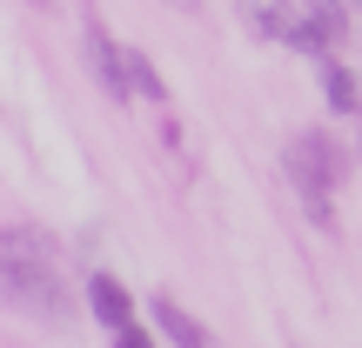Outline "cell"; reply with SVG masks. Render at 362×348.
<instances>
[{
	"mask_svg": "<svg viewBox=\"0 0 362 348\" xmlns=\"http://www.w3.org/2000/svg\"><path fill=\"white\" fill-rule=\"evenodd\" d=\"M296 7H302V20H309L322 40H342V34H349V20H342V0H296Z\"/></svg>",
	"mask_w": 362,
	"mask_h": 348,
	"instance_id": "obj_7",
	"label": "cell"
},
{
	"mask_svg": "<svg viewBox=\"0 0 362 348\" xmlns=\"http://www.w3.org/2000/svg\"><path fill=\"white\" fill-rule=\"evenodd\" d=\"M128 74H134V88H141V94H155V101H161V74L141 61V54H128Z\"/></svg>",
	"mask_w": 362,
	"mask_h": 348,
	"instance_id": "obj_8",
	"label": "cell"
},
{
	"mask_svg": "<svg viewBox=\"0 0 362 348\" xmlns=\"http://www.w3.org/2000/svg\"><path fill=\"white\" fill-rule=\"evenodd\" d=\"M322 94H329V107H336V114H356V107H362L356 74H349V67H336V61H322Z\"/></svg>",
	"mask_w": 362,
	"mask_h": 348,
	"instance_id": "obj_6",
	"label": "cell"
},
{
	"mask_svg": "<svg viewBox=\"0 0 362 348\" xmlns=\"http://www.w3.org/2000/svg\"><path fill=\"white\" fill-rule=\"evenodd\" d=\"M115 348H155V342H148L141 328H121V335H115Z\"/></svg>",
	"mask_w": 362,
	"mask_h": 348,
	"instance_id": "obj_9",
	"label": "cell"
},
{
	"mask_svg": "<svg viewBox=\"0 0 362 348\" xmlns=\"http://www.w3.org/2000/svg\"><path fill=\"white\" fill-rule=\"evenodd\" d=\"M148 315H155V328H161L175 348H215V335H208V328L194 322L181 301H168V295H155V308H148Z\"/></svg>",
	"mask_w": 362,
	"mask_h": 348,
	"instance_id": "obj_5",
	"label": "cell"
},
{
	"mask_svg": "<svg viewBox=\"0 0 362 348\" xmlns=\"http://www.w3.org/2000/svg\"><path fill=\"white\" fill-rule=\"evenodd\" d=\"M27 7H54V0H27Z\"/></svg>",
	"mask_w": 362,
	"mask_h": 348,
	"instance_id": "obj_10",
	"label": "cell"
},
{
	"mask_svg": "<svg viewBox=\"0 0 362 348\" xmlns=\"http://www.w3.org/2000/svg\"><path fill=\"white\" fill-rule=\"evenodd\" d=\"M88 67H94V80L107 88V101H128V88H134V74H128V61H121V47L101 34V27H88Z\"/></svg>",
	"mask_w": 362,
	"mask_h": 348,
	"instance_id": "obj_3",
	"label": "cell"
},
{
	"mask_svg": "<svg viewBox=\"0 0 362 348\" xmlns=\"http://www.w3.org/2000/svg\"><path fill=\"white\" fill-rule=\"evenodd\" d=\"M288 174L302 181V194H309V215L315 221H329V188H336V174H342V161H336V148L322 141V134H296L288 141Z\"/></svg>",
	"mask_w": 362,
	"mask_h": 348,
	"instance_id": "obj_2",
	"label": "cell"
},
{
	"mask_svg": "<svg viewBox=\"0 0 362 348\" xmlns=\"http://www.w3.org/2000/svg\"><path fill=\"white\" fill-rule=\"evenodd\" d=\"M175 7H202V0H175Z\"/></svg>",
	"mask_w": 362,
	"mask_h": 348,
	"instance_id": "obj_11",
	"label": "cell"
},
{
	"mask_svg": "<svg viewBox=\"0 0 362 348\" xmlns=\"http://www.w3.org/2000/svg\"><path fill=\"white\" fill-rule=\"evenodd\" d=\"M88 308H94V322L101 328H134V295L115 282V275H88Z\"/></svg>",
	"mask_w": 362,
	"mask_h": 348,
	"instance_id": "obj_4",
	"label": "cell"
},
{
	"mask_svg": "<svg viewBox=\"0 0 362 348\" xmlns=\"http://www.w3.org/2000/svg\"><path fill=\"white\" fill-rule=\"evenodd\" d=\"M0 301L21 308L27 322H47V328L74 322V295H67L61 261H54L40 228H0Z\"/></svg>",
	"mask_w": 362,
	"mask_h": 348,
	"instance_id": "obj_1",
	"label": "cell"
}]
</instances>
